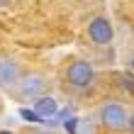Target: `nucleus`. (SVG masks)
<instances>
[{
    "mask_svg": "<svg viewBox=\"0 0 134 134\" xmlns=\"http://www.w3.org/2000/svg\"><path fill=\"white\" fill-rule=\"evenodd\" d=\"M120 81H122V88H124V90H129L132 95H134V78L127 76V73H122V76H120Z\"/></svg>",
    "mask_w": 134,
    "mask_h": 134,
    "instance_id": "obj_8",
    "label": "nucleus"
},
{
    "mask_svg": "<svg viewBox=\"0 0 134 134\" xmlns=\"http://www.w3.org/2000/svg\"><path fill=\"white\" fill-rule=\"evenodd\" d=\"M0 5H7V0H0Z\"/></svg>",
    "mask_w": 134,
    "mask_h": 134,
    "instance_id": "obj_14",
    "label": "nucleus"
},
{
    "mask_svg": "<svg viewBox=\"0 0 134 134\" xmlns=\"http://www.w3.org/2000/svg\"><path fill=\"white\" fill-rule=\"evenodd\" d=\"M100 124L102 127H107V129H112V132H122V129H127L129 127V112H127V107L122 105V102H105V105L100 107Z\"/></svg>",
    "mask_w": 134,
    "mask_h": 134,
    "instance_id": "obj_1",
    "label": "nucleus"
},
{
    "mask_svg": "<svg viewBox=\"0 0 134 134\" xmlns=\"http://www.w3.org/2000/svg\"><path fill=\"white\" fill-rule=\"evenodd\" d=\"M27 134H54V132H44V129H32V132H27Z\"/></svg>",
    "mask_w": 134,
    "mask_h": 134,
    "instance_id": "obj_12",
    "label": "nucleus"
},
{
    "mask_svg": "<svg viewBox=\"0 0 134 134\" xmlns=\"http://www.w3.org/2000/svg\"><path fill=\"white\" fill-rule=\"evenodd\" d=\"M88 37L93 44L98 46H107L110 42H112L115 37V29H112V22H110L105 15H98V17H93L88 22Z\"/></svg>",
    "mask_w": 134,
    "mask_h": 134,
    "instance_id": "obj_4",
    "label": "nucleus"
},
{
    "mask_svg": "<svg viewBox=\"0 0 134 134\" xmlns=\"http://www.w3.org/2000/svg\"><path fill=\"white\" fill-rule=\"evenodd\" d=\"M127 129H129V134H134V115L129 117V127H127Z\"/></svg>",
    "mask_w": 134,
    "mask_h": 134,
    "instance_id": "obj_11",
    "label": "nucleus"
},
{
    "mask_svg": "<svg viewBox=\"0 0 134 134\" xmlns=\"http://www.w3.org/2000/svg\"><path fill=\"white\" fill-rule=\"evenodd\" d=\"M0 134H15V132H10V129H0Z\"/></svg>",
    "mask_w": 134,
    "mask_h": 134,
    "instance_id": "obj_13",
    "label": "nucleus"
},
{
    "mask_svg": "<svg viewBox=\"0 0 134 134\" xmlns=\"http://www.w3.org/2000/svg\"><path fill=\"white\" fill-rule=\"evenodd\" d=\"M78 134H93V124H90V122H81V127H78Z\"/></svg>",
    "mask_w": 134,
    "mask_h": 134,
    "instance_id": "obj_10",
    "label": "nucleus"
},
{
    "mask_svg": "<svg viewBox=\"0 0 134 134\" xmlns=\"http://www.w3.org/2000/svg\"><path fill=\"white\" fill-rule=\"evenodd\" d=\"M64 127H66V132H68V134H78V127H81V120L71 117V120H66V122H64Z\"/></svg>",
    "mask_w": 134,
    "mask_h": 134,
    "instance_id": "obj_7",
    "label": "nucleus"
},
{
    "mask_svg": "<svg viewBox=\"0 0 134 134\" xmlns=\"http://www.w3.org/2000/svg\"><path fill=\"white\" fill-rule=\"evenodd\" d=\"M15 90H17L20 100H39L46 90V76L44 73H27V76H22V81Z\"/></svg>",
    "mask_w": 134,
    "mask_h": 134,
    "instance_id": "obj_3",
    "label": "nucleus"
},
{
    "mask_svg": "<svg viewBox=\"0 0 134 134\" xmlns=\"http://www.w3.org/2000/svg\"><path fill=\"white\" fill-rule=\"evenodd\" d=\"M20 115L25 117V120H29V122H39V120H42V117H39L37 112H32V110H22Z\"/></svg>",
    "mask_w": 134,
    "mask_h": 134,
    "instance_id": "obj_9",
    "label": "nucleus"
},
{
    "mask_svg": "<svg viewBox=\"0 0 134 134\" xmlns=\"http://www.w3.org/2000/svg\"><path fill=\"white\" fill-rule=\"evenodd\" d=\"M132 68H134V59H132Z\"/></svg>",
    "mask_w": 134,
    "mask_h": 134,
    "instance_id": "obj_15",
    "label": "nucleus"
},
{
    "mask_svg": "<svg viewBox=\"0 0 134 134\" xmlns=\"http://www.w3.org/2000/svg\"><path fill=\"white\" fill-rule=\"evenodd\" d=\"M22 81V68L15 59H0V90H15Z\"/></svg>",
    "mask_w": 134,
    "mask_h": 134,
    "instance_id": "obj_5",
    "label": "nucleus"
},
{
    "mask_svg": "<svg viewBox=\"0 0 134 134\" xmlns=\"http://www.w3.org/2000/svg\"><path fill=\"white\" fill-rule=\"evenodd\" d=\"M66 81H68V85L73 90H88L93 85V81H95V68H93L90 61L78 59V61H73V64L68 66Z\"/></svg>",
    "mask_w": 134,
    "mask_h": 134,
    "instance_id": "obj_2",
    "label": "nucleus"
},
{
    "mask_svg": "<svg viewBox=\"0 0 134 134\" xmlns=\"http://www.w3.org/2000/svg\"><path fill=\"white\" fill-rule=\"evenodd\" d=\"M34 112L42 117V120H46V117H54L59 112V102L49 98V95H42L39 100H34Z\"/></svg>",
    "mask_w": 134,
    "mask_h": 134,
    "instance_id": "obj_6",
    "label": "nucleus"
}]
</instances>
